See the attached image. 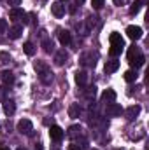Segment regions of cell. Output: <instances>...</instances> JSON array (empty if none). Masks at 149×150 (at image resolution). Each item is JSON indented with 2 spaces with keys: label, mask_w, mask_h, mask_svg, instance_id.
<instances>
[{
  "label": "cell",
  "mask_w": 149,
  "mask_h": 150,
  "mask_svg": "<svg viewBox=\"0 0 149 150\" xmlns=\"http://www.w3.org/2000/svg\"><path fill=\"white\" fill-rule=\"evenodd\" d=\"M35 70H37V74H39V79L44 84H51L53 82V72L49 70V67L44 61H35Z\"/></svg>",
  "instance_id": "obj_1"
},
{
  "label": "cell",
  "mask_w": 149,
  "mask_h": 150,
  "mask_svg": "<svg viewBox=\"0 0 149 150\" xmlns=\"http://www.w3.org/2000/svg\"><path fill=\"white\" fill-rule=\"evenodd\" d=\"M9 18L12 19V21H19V19H23V23L25 25H28V14L23 11V9H19V7H14V9H11V12H9Z\"/></svg>",
  "instance_id": "obj_2"
},
{
  "label": "cell",
  "mask_w": 149,
  "mask_h": 150,
  "mask_svg": "<svg viewBox=\"0 0 149 150\" xmlns=\"http://www.w3.org/2000/svg\"><path fill=\"white\" fill-rule=\"evenodd\" d=\"M18 131L21 133V134H30L32 133V129H34V124H32V120L30 119H21L19 122H18Z\"/></svg>",
  "instance_id": "obj_3"
},
{
  "label": "cell",
  "mask_w": 149,
  "mask_h": 150,
  "mask_svg": "<svg viewBox=\"0 0 149 150\" xmlns=\"http://www.w3.org/2000/svg\"><path fill=\"white\" fill-rule=\"evenodd\" d=\"M126 35H128V38H132V40H139V38L142 37V28L140 26H135V25H130L126 28Z\"/></svg>",
  "instance_id": "obj_4"
},
{
  "label": "cell",
  "mask_w": 149,
  "mask_h": 150,
  "mask_svg": "<svg viewBox=\"0 0 149 150\" xmlns=\"http://www.w3.org/2000/svg\"><path fill=\"white\" fill-rule=\"evenodd\" d=\"M49 136H51V140L60 142V140L63 138V129H62L60 126H51V127H49Z\"/></svg>",
  "instance_id": "obj_5"
},
{
  "label": "cell",
  "mask_w": 149,
  "mask_h": 150,
  "mask_svg": "<svg viewBox=\"0 0 149 150\" xmlns=\"http://www.w3.org/2000/svg\"><path fill=\"white\" fill-rule=\"evenodd\" d=\"M51 12H53V16L62 18V16L65 14V5H62L60 2H53V4H51Z\"/></svg>",
  "instance_id": "obj_6"
},
{
  "label": "cell",
  "mask_w": 149,
  "mask_h": 150,
  "mask_svg": "<svg viewBox=\"0 0 149 150\" xmlns=\"http://www.w3.org/2000/svg\"><path fill=\"white\" fill-rule=\"evenodd\" d=\"M58 38H60V44L62 45H67V44L72 42V35L67 30H58Z\"/></svg>",
  "instance_id": "obj_7"
},
{
  "label": "cell",
  "mask_w": 149,
  "mask_h": 150,
  "mask_svg": "<svg viewBox=\"0 0 149 150\" xmlns=\"http://www.w3.org/2000/svg\"><path fill=\"white\" fill-rule=\"evenodd\" d=\"M109 40H111V45H121V47H125V40L121 37V33L112 32L111 35H109Z\"/></svg>",
  "instance_id": "obj_8"
},
{
  "label": "cell",
  "mask_w": 149,
  "mask_h": 150,
  "mask_svg": "<svg viewBox=\"0 0 149 150\" xmlns=\"http://www.w3.org/2000/svg\"><path fill=\"white\" fill-rule=\"evenodd\" d=\"M67 59H69V54L65 52V49H63V51H58V52H56V56H54V63H56L58 67H62Z\"/></svg>",
  "instance_id": "obj_9"
},
{
  "label": "cell",
  "mask_w": 149,
  "mask_h": 150,
  "mask_svg": "<svg viewBox=\"0 0 149 150\" xmlns=\"http://www.w3.org/2000/svg\"><path fill=\"white\" fill-rule=\"evenodd\" d=\"M4 112H5L7 115H9V117H11L12 113L16 112V103H14L12 100H7V101L4 103Z\"/></svg>",
  "instance_id": "obj_10"
},
{
  "label": "cell",
  "mask_w": 149,
  "mask_h": 150,
  "mask_svg": "<svg viewBox=\"0 0 149 150\" xmlns=\"http://www.w3.org/2000/svg\"><path fill=\"white\" fill-rule=\"evenodd\" d=\"M102 100H104V101H109V103L116 101V91H112V89H105V91L102 93Z\"/></svg>",
  "instance_id": "obj_11"
},
{
  "label": "cell",
  "mask_w": 149,
  "mask_h": 150,
  "mask_svg": "<svg viewBox=\"0 0 149 150\" xmlns=\"http://www.w3.org/2000/svg\"><path fill=\"white\" fill-rule=\"evenodd\" d=\"M21 33H23V26H21V25H16V26H12V28L9 30V37L11 38H19Z\"/></svg>",
  "instance_id": "obj_12"
},
{
  "label": "cell",
  "mask_w": 149,
  "mask_h": 150,
  "mask_svg": "<svg viewBox=\"0 0 149 150\" xmlns=\"http://www.w3.org/2000/svg\"><path fill=\"white\" fill-rule=\"evenodd\" d=\"M117 68H119V61H116V59H112V61H107V63H105V72H107V74H114Z\"/></svg>",
  "instance_id": "obj_13"
},
{
  "label": "cell",
  "mask_w": 149,
  "mask_h": 150,
  "mask_svg": "<svg viewBox=\"0 0 149 150\" xmlns=\"http://www.w3.org/2000/svg\"><path fill=\"white\" fill-rule=\"evenodd\" d=\"M139 113H140V107H139V105H132V107L126 110V117H128V119H135Z\"/></svg>",
  "instance_id": "obj_14"
},
{
  "label": "cell",
  "mask_w": 149,
  "mask_h": 150,
  "mask_svg": "<svg viewBox=\"0 0 149 150\" xmlns=\"http://www.w3.org/2000/svg\"><path fill=\"white\" fill-rule=\"evenodd\" d=\"M121 112H123V110H121V107H119V105H116V103H111V105L107 107V113H109V115H112V117L121 115Z\"/></svg>",
  "instance_id": "obj_15"
},
{
  "label": "cell",
  "mask_w": 149,
  "mask_h": 150,
  "mask_svg": "<svg viewBox=\"0 0 149 150\" xmlns=\"http://www.w3.org/2000/svg\"><path fill=\"white\" fill-rule=\"evenodd\" d=\"M23 51H25V54L34 56V54H35V45H34L32 42H25V44H23Z\"/></svg>",
  "instance_id": "obj_16"
},
{
  "label": "cell",
  "mask_w": 149,
  "mask_h": 150,
  "mask_svg": "<svg viewBox=\"0 0 149 150\" xmlns=\"http://www.w3.org/2000/svg\"><path fill=\"white\" fill-rule=\"evenodd\" d=\"M144 61H146V58H144L142 54H139L137 58H133V59L130 61V65H132V67H135V68H140V67L144 65Z\"/></svg>",
  "instance_id": "obj_17"
},
{
  "label": "cell",
  "mask_w": 149,
  "mask_h": 150,
  "mask_svg": "<svg viewBox=\"0 0 149 150\" xmlns=\"http://www.w3.org/2000/svg\"><path fill=\"white\" fill-rule=\"evenodd\" d=\"M75 82H77L79 86H84V84L88 82V75H86V72H77V74H75Z\"/></svg>",
  "instance_id": "obj_18"
},
{
  "label": "cell",
  "mask_w": 149,
  "mask_h": 150,
  "mask_svg": "<svg viewBox=\"0 0 149 150\" xmlns=\"http://www.w3.org/2000/svg\"><path fill=\"white\" fill-rule=\"evenodd\" d=\"M79 113H81V107H79L77 103L70 105V108H69V115H70L72 119H75V117H79Z\"/></svg>",
  "instance_id": "obj_19"
},
{
  "label": "cell",
  "mask_w": 149,
  "mask_h": 150,
  "mask_svg": "<svg viewBox=\"0 0 149 150\" xmlns=\"http://www.w3.org/2000/svg\"><path fill=\"white\" fill-rule=\"evenodd\" d=\"M2 79H4V84H5V86L14 84V75L11 74V72H4V74H2Z\"/></svg>",
  "instance_id": "obj_20"
},
{
  "label": "cell",
  "mask_w": 149,
  "mask_h": 150,
  "mask_svg": "<svg viewBox=\"0 0 149 150\" xmlns=\"http://www.w3.org/2000/svg\"><path fill=\"white\" fill-rule=\"evenodd\" d=\"M139 54H140V52H139V47H137V45H132V47L128 49V61H132V59L137 58Z\"/></svg>",
  "instance_id": "obj_21"
},
{
  "label": "cell",
  "mask_w": 149,
  "mask_h": 150,
  "mask_svg": "<svg viewBox=\"0 0 149 150\" xmlns=\"http://www.w3.org/2000/svg\"><path fill=\"white\" fill-rule=\"evenodd\" d=\"M140 7H142V0H135L132 4V7H130V14H137L140 11Z\"/></svg>",
  "instance_id": "obj_22"
},
{
  "label": "cell",
  "mask_w": 149,
  "mask_h": 150,
  "mask_svg": "<svg viewBox=\"0 0 149 150\" xmlns=\"http://www.w3.org/2000/svg\"><path fill=\"white\" fill-rule=\"evenodd\" d=\"M121 52H123V47H121V45H111V49H109V54H111L112 58L119 56Z\"/></svg>",
  "instance_id": "obj_23"
},
{
  "label": "cell",
  "mask_w": 149,
  "mask_h": 150,
  "mask_svg": "<svg viewBox=\"0 0 149 150\" xmlns=\"http://www.w3.org/2000/svg\"><path fill=\"white\" fill-rule=\"evenodd\" d=\"M125 80H126V82H133V80H137V72H133V70H126V72H125Z\"/></svg>",
  "instance_id": "obj_24"
},
{
  "label": "cell",
  "mask_w": 149,
  "mask_h": 150,
  "mask_svg": "<svg viewBox=\"0 0 149 150\" xmlns=\"http://www.w3.org/2000/svg\"><path fill=\"white\" fill-rule=\"evenodd\" d=\"M95 94H97V87L95 86H91V87H88V91H84L86 98H95Z\"/></svg>",
  "instance_id": "obj_25"
},
{
  "label": "cell",
  "mask_w": 149,
  "mask_h": 150,
  "mask_svg": "<svg viewBox=\"0 0 149 150\" xmlns=\"http://www.w3.org/2000/svg\"><path fill=\"white\" fill-rule=\"evenodd\" d=\"M42 47H44V51H46V52H49V51H51V47H53V42H51L49 38H44V40H42Z\"/></svg>",
  "instance_id": "obj_26"
},
{
  "label": "cell",
  "mask_w": 149,
  "mask_h": 150,
  "mask_svg": "<svg viewBox=\"0 0 149 150\" xmlns=\"http://www.w3.org/2000/svg\"><path fill=\"white\" fill-rule=\"evenodd\" d=\"M91 5H93V9H102L104 7V0H91Z\"/></svg>",
  "instance_id": "obj_27"
},
{
  "label": "cell",
  "mask_w": 149,
  "mask_h": 150,
  "mask_svg": "<svg viewBox=\"0 0 149 150\" xmlns=\"http://www.w3.org/2000/svg\"><path fill=\"white\" fill-rule=\"evenodd\" d=\"M77 131H81V127H79V126H72V127L69 129V134H70V136H75Z\"/></svg>",
  "instance_id": "obj_28"
},
{
  "label": "cell",
  "mask_w": 149,
  "mask_h": 150,
  "mask_svg": "<svg viewBox=\"0 0 149 150\" xmlns=\"http://www.w3.org/2000/svg\"><path fill=\"white\" fill-rule=\"evenodd\" d=\"M7 28V23H5V19H0V32H4Z\"/></svg>",
  "instance_id": "obj_29"
},
{
  "label": "cell",
  "mask_w": 149,
  "mask_h": 150,
  "mask_svg": "<svg viewBox=\"0 0 149 150\" xmlns=\"http://www.w3.org/2000/svg\"><path fill=\"white\" fill-rule=\"evenodd\" d=\"M69 150H81V149H79V145H70Z\"/></svg>",
  "instance_id": "obj_30"
},
{
  "label": "cell",
  "mask_w": 149,
  "mask_h": 150,
  "mask_svg": "<svg viewBox=\"0 0 149 150\" xmlns=\"http://www.w3.org/2000/svg\"><path fill=\"white\" fill-rule=\"evenodd\" d=\"M123 2H125V0H114V4H116V5H121Z\"/></svg>",
  "instance_id": "obj_31"
},
{
  "label": "cell",
  "mask_w": 149,
  "mask_h": 150,
  "mask_svg": "<svg viewBox=\"0 0 149 150\" xmlns=\"http://www.w3.org/2000/svg\"><path fill=\"white\" fill-rule=\"evenodd\" d=\"M12 2H14V4H19V2H21V0H12Z\"/></svg>",
  "instance_id": "obj_32"
},
{
  "label": "cell",
  "mask_w": 149,
  "mask_h": 150,
  "mask_svg": "<svg viewBox=\"0 0 149 150\" xmlns=\"http://www.w3.org/2000/svg\"><path fill=\"white\" fill-rule=\"evenodd\" d=\"M0 150H9V149H7V147H2V149H0Z\"/></svg>",
  "instance_id": "obj_33"
},
{
  "label": "cell",
  "mask_w": 149,
  "mask_h": 150,
  "mask_svg": "<svg viewBox=\"0 0 149 150\" xmlns=\"http://www.w3.org/2000/svg\"><path fill=\"white\" fill-rule=\"evenodd\" d=\"M82 2H84V0H77V4H82Z\"/></svg>",
  "instance_id": "obj_34"
},
{
  "label": "cell",
  "mask_w": 149,
  "mask_h": 150,
  "mask_svg": "<svg viewBox=\"0 0 149 150\" xmlns=\"http://www.w3.org/2000/svg\"><path fill=\"white\" fill-rule=\"evenodd\" d=\"M18 150H23V149H18Z\"/></svg>",
  "instance_id": "obj_35"
},
{
  "label": "cell",
  "mask_w": 149,
  "mask_h": 150,
  "mask_svg": "<svg viewBox=\"0 0 149 150\" xmlns=\"http://www.w3.org/2000/svg\"><path fill=\"white\" fill-rule=\"evenodd\" d=\"M93 150H97V149H93Z\"/></svg>",
  "instance_id": "obj_36"
}]
</instances>
